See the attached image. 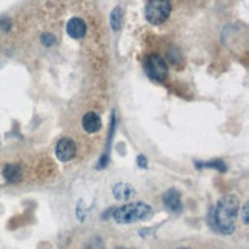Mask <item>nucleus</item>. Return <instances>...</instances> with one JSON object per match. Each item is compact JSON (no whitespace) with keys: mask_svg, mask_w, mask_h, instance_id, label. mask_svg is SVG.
<instances>
[{"mask_svg":"<svg viewBox=\"0 0 249 249\" xmlns=\"http://www.w3.org/2000/svg\"><path fill=\"white\" fill-rule=\"evenodd\" d=\"M238 206H240V203H238L237 196H226L217 203L213 213V223L218 232L226 235L234 232Z\"/></svg>","mask_w":249,"mask_h":249,"instance_id":"nucleus-1","label":"nucleus"},{"mask_svg":"<svg viewBox=\"0 0 249 249\" xmlns=\"http://www.w3.org/2000/svg\"><path fill=\"white\" fill-rule=\"evenodd\" d=\"M152 215V209L149 205L143 202H136V203H128L124 206H120L112 211V217L117 223L128 225L139 222V220H146Z\"/></svg>","mask_w":249,"mask_h":249,"instance_id":"nucleus-2","label":"nucleus"},{"mask_svg":"<svg viewBox=\"0 0 249 249\" xmlns=\"http://www.w3.org/2000/svg\"><path fill=\"white\" fill-rule=\"evenodd\" d=\"M171 14L169 0H149L145 8V17L151 25H161Z\"/></svg>","mask_w":249,"mask_h":249,"instance_id":"nucleus-3","label":"nucleus"},{"mask_svg":"<svg viewBox=\"0 0 249 249\" xmlns=\"http://www.w3.org/2000/svg\"><path fill=\"white\" fill-rule=\"evenodd\" d=\"M146 75L154 82L163 83L168 79V63L161 55L159 54H151L145 59L143 63Z\"/></svg>","mask_w":249,"mask_h":249,"instance_id":"nucleus-4","label":"nucleus"},{"mask_svg":"<svg viewBox=\"0 0 249 249\" xmlns=\"http://www.w3.org/2000/svg\"><path fill=\"white\" fill-rule=\"evenodd\" d=\"M75 143L70 137H63L59 140L55 146V156L60 161H70L75 156Z\"/></svg>","mask_w":249,"mask_h":249,"instance_id":"nucleus-5","label":"nucleus"},{"mask_svg":"<svg viewBox=\"0 0 249 249\" xmlns=\"http://www.w3.org/2000/svg\"><path fill=\"white\" fill-rule=\"evenodd\" d=\"M82 126L86 132H89V134H94V132H97L100 128H102V119L97 112H94V111H89V112H86L83 119H82Z\"/></svg>","mask_w":249,"mask_h":249,"instance_id":"nucleus-6","label":"nucleus"},{"mask_svg":"<svg viewBox=\"0 0 249 249\" xmlns=\"http://www.w3.org/2000/svg\"><path fill=\"white\" fill-rule=\"evenodd\" d=\"M66 33L70 34L71 39H75V40H80L85 37L86 34V25L82 18L79 17H74L68 22V26H66Z\"/></svg>","mask_w":249,"mask_h":249,"instance_id":"nucleus-7","label":"nucleus"},{"mask_svg":"<svg viewBox=\"0 0 249 249\" xmlns=\"http://www.w3.org/2000/svg\"><path fill=\"white\" fill-rule=\"evenodd\" d=\"M163 203L169 211H172V213H180L181 211V200H180L178 191L174 188L168 189L163 194Z\"/></svg>","mask_w":249,"mask_h":249,"instance_id":"nucleus-8","label":"nucleus"},{"mask_svg":"<svg viewBox=\"0 0 249 249\" xmlns=\"http://www.w3.org/2000/svg\"><path fill=\"white\" fill-rule=\"evenodd\" d=\"M3 177L9 183H17V181L22 178V171L16 165H6L3 168Z\"/></svg>","mask_w":249,"mask_h":249,"instance_id":"nucleus-9","label":"nucleus"},{"mask_svg":"<svg viewBox=\"0 0 249 249\" xmlns=\"http://www.w3.org/2000/svg\"><path fill=\"white\" fill-rule=\"evenodd\" d=\"M112 193H114V196H116V198H119V200H128L134 196V189L126 183H119V185L114 186Z\"/></svg>","mask_w":249,"mask_h":249,"instance_id":"nucleus-10","label":"nucleus"},{"mask_svg":"<svg viewBox=\"0 0 249 249\" xmlns=\"http://www.w3.org/2000/svg\"><path fill=\"white\" fill-rule=\"evenodd\" d=\"M123 25V9L120 6L114 8L111 13V26L114 31H119Z\"/></svg>","mask_w":249,"mask_h":249,"instance_id":"nucleus-11","label":"nucleus"},{"mask_svg":"<svg viewBox=\"0 0 249 249\" xmlns=\"http://www.w3.org/2000/svg\"><path fill=\"white\" fill-rule=\"evenodd\" d=\"M197 166L198 168H214V169H218L220 172H225L226 171V165L223 163L222 160H214V161H211V163H205V165L197 163Z\"/></svg>","mask_w":249,"mask_h":249,"instance_id":"nucleus-12","label":"nucleus"},{"mask_svg":"<svg viewBox=\"0 0 249 249\" xmlns=\"http://www.w3.org/2000/svg\"><path fill=\"white\" fill-rule=\"evenodd\" d=\"M42 43L46 45V46H53V45L55 43L54 36H51V34H45V36L42 37Z\"/></svg>","mask_w":249,"mask_h":249,"instance_id":"nucleus-13","label":"nucleus"},{"mask_svg":"<svg viewBox=\"0 0 249 249\" xmlns=\"http://www.w3.org/2000/svg\"><path fill=\"white\" fill-rule=\"evenodd\" d=\"M137 160H139V166H143V168H146V166H148V163H146V159H145V157H142V156H140Z\"/></svg>","mask_w":249,"mask_h":249,"instance_id":"nucleus-14","label":"nucleus"},{"mask_svg":"<svg viewBox=\"0 0 249 249\" xmlns=\"http://www.w3.org/2000/svg\"><path fill=\"white\" fill-rule=\"evenodd\" d=\"M243 223L248 225V203H246L245 208H243Z\"/></svg>","mask_w":249,"mask_h":249,"instance_id":"nucleus-15","label":"nucleus"},{"mask_svg":"<svg viewBox=\"0 0 249 249\" xmlns=\"http://www.w3.org/2000/svg\"><path fill=\"white\" fill-rule=\"evenodd\" d=\"M178 249H188V248H178Z\"/></svg>","mask_w":249,"mask_h":249,"instance_id":"nucleus-16","label":"nucleus"},{"mask_svg":"<svg viewBox=\"0 0 249 249\" xmlns=\"http://www.w3.org/2000/svg\"><path fill=\"white\" fill-rule=\"evenodd\" d=\"M119 249H124V248H119Z\"/></svg>","mask_w":249,"mask_h":249,"instance_id":"nucleus-17","label":"nucleus"}]
</instances>
